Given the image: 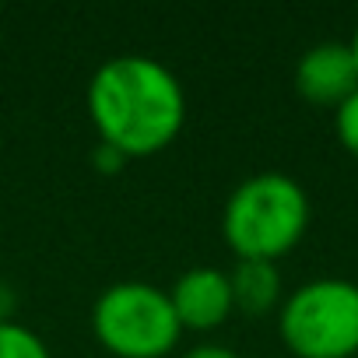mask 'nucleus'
<instances>
[{
  "instance_id": "1",
  "label": "nucleus",
  "mask_w": 358,
  "mask_h": 358,
  "mask_svg": "<svg viewBox=\"0 0 358 358\" xmlns=\"http://www.w3.org/2000/svg\"><path fill=\"white\" fill-rule=\"evenodd\" d=\"M85 102L99 141L120 148L127 158L169 148L187 120L183 85L148 53L109 57L92 74Z\"/></svg>"
},
{
  "instance_id": "2",
  "label": "nucleus",
  "mask_w": 358,
  "mask_h": 358,
  "mask_svg": "<svg viewBox=\"0 0 358 358\" xmlns=\"http://www.w3.org/2000/svg\"><path fill=\"white\" fill-rule=\"evenodd\" d=\"M309 194L288 172H253L222 208V236L239 260H281L309 229Z\"/></svg>"
},
{
  "instance_id": "3",
  "label": "nucleus",
  "mask_w": 358,
  "mask_h": 358,
  "mask_svg": "<svg viewBox=\"0 0 358 358\" xmlns=\"http://www.w3.org/2000/svg\"><path fill=\"white\" fill-rule=\"evenodd\" d=\"M278 334L299 358L358 355V285L348 278H313L281 299Z\"/></svg>"
},
{
  "instance_id": "4",
  "label": "nucleus",
  "mask_w": 358,
  "mask_h": 358,
  "mask_svg": "<svg viewBox=\"0 0 358 358\" xmlns=\"http://www.w3.org/2000/svg\"><path fill=\"white\" fill-rule=\"evenodd\" d=\"M92 327L99 344L120 358H162L183 334L169 292L151 281L109 285L92 306Z\"/></svg>"
},
{
  "instance_id": "5",
  "label": "nucleus",
  "mask_w": 358,
  "mask_h": 358,
  "mask_svg": "<svg viewBox=\"0 0 358 358\" xmlns=\"http://www.w3.org/2000/svg\"><path fill=\"white\" fill-rule=\"evenodd\" d=\"M169 299H172V309L183 323V330H215L222 327L236 302H232V281H229V271L222 267H190L183 271L172 288H169Z\"/></svg>"
},
{
  "instance_id": "6",
  "label": "nucleus",
  "mask_w": 358,
  "mask_h": 358,
  "mask_svg": "<svg viewBox=\"0 0 358 358\" xmlns=\"http://www.w3.org/2000/svg\"><path fill=\"white\" fill-rule=\"evenodd\" d=\"M295 88L316 106H341L358 88V64L348 43H316L295 64Z\"/></svg>"
},
{
  "instance_id": "7",
  "label": "nucleus",
  "mask_w": 358,
  "mask_h": 358,
  "mask_svg": "<svg viewBox=\"0 0 358 358\" xmlns=\"http://www.w3.org/2000/svg\"><path fill=\"white\" fill-rule=\"evenodd\" d=\"M229 281L236 309L250 316H264L281 306V271L274 260H236Z\"/></svg>"
},
{
  "instance_id": "8",
  "label": "nucleus",
  "mask_w": 358,
  "mask_h": 358,
  "mask_svg": "<svg viewBox=\"0 0 358 358\" xmlns=\"http://www.w3.org/2000/svg\"><path fill=\"white\" fill-rule=\"evenodd\" d=\"M0 358H50V348L32 327L8 320L0 323Z\"/></svg>"
},
{
  "instance_id": "9",
  "label": "nucleus",
  "mask_w": 358,
  "mask_h": 358,
  "mask_svg": "<svg viewBox=\"0 0 358 358\" xmlns=\"http://www.w3.org/2000/svg\"><path fill=\"white\" fill-rule=\"evenodd\" d=\"M334 130H337V141L358 158V88L334 109Z\"/></svg>"
},
{
  "instance_id": "10",
  "label": "nucleus",
  "mask_w": 358,
  "mask_h": 358,
  "mask_svg": "<svg viewBox=\"0 0 358 358\" xmlns=\"http://www.w3.org/2000/svg\"><path fill=\"white\" fill-rule=\"evenodd\" d=\"M92 162H95V169H99V172H120V169H123V162H127V155H123L120 148H113V144L99 141V144H95V151H92Z\"/></svg>"
},
{
  "instance_id": "11",
  "label": "nucleus",
  "mask_w": 358,
  "mask_h": 358,
  "mask_svg": "<svg viewBox=\"0 0 358 358\" xmlns=\"http://www.w3.org/2000/svg\"><path fill=\"white\" fill-rule=\"evenodd\" d=\"M15 309H18V292L8 281H0V323L15 320Z\"/></svg>"
},
{
  "instance_id": "12",
  "label": "nucleus",
  "mask_w": 358,
  "mask_h": 358,
  "mask_svg": "<svg viewBox=\"0 0 358 358\" xmlns=\"http://www.w3.org/2000/svg\"><path fill=\"white\" fill-rule=\"evenodd\" d=\"M183 358H239L232 348H225V344H197V348H190Z\"/></svg>"
},
{
  "instance_id": "13",
  "label": "nucleus",
  "mask_w": 358,
  "mask_h": 358,
  "mask_svg": "<svg viewBox=\"0 0 358 358\" xmlns=\"http://www.w3.org/2000/svg\"><path fill=\"white\" fill-rule=\"evenodd\" d=\"M348 46H351V53H355V64H358V25H355V32H351Z\"/></svg>"
}]
</instances>
